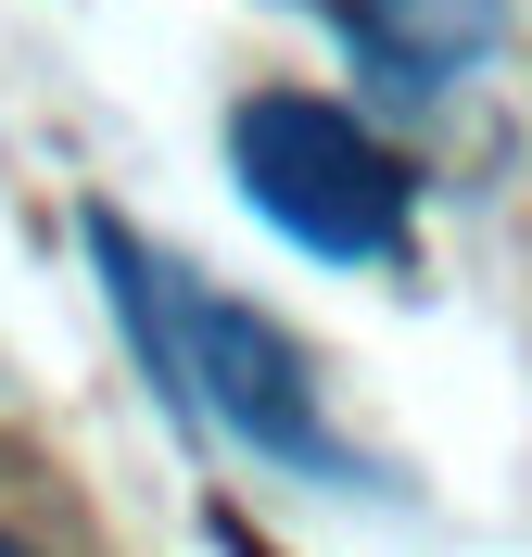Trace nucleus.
Segmentation results:
<instances>
[{
  "label": "nucleus",
  "instance_id": "nucleus-2",
  "mask_svg": "<svg viewBox=\"0 0 532 557\" xmlns=\"http://www.w3.org/2000/svg\"><path fill=\"white\" fill-rule=\"evenodd\" d=\"M228 177L280 242L330 253V267H406V242H419V165L318 89L228 102Z\"/></svg>",
  "mask_w": 532,
  "mask_h": 557
},
{
  "label": "nucleus",
  "instance_id": "nucleus-4",
  "mask_svg": "<svg viewBox=\"0 0 532 557\" xmlns=\"http://www.w3.org/2000/svg\"><path fill=\"white\" fill-rule=\"evenodd\" d=\"M0 557H26V545H13V532H0Z\"/></svg>",
  "mask_w": 532,
  "mask_h": 557
},
{
  "label": "nucleus",
  "instance_id": "nucleus-3",
  "mask_svg": "<svg viewBox=\"0 0 532 557\" xmlns=\"http://www.w3.org/2000/svg\"><path fill=\"white\" fill-rule=\"evenodd\" d=\"M495 26H507V0H343V38L368 51V76H393V89L469 76L495 51Z\"/></svg>",
  "mask_w": 532,
  "mask_h": 557
},
{
  "label": "nucleus",
  "instance_id": "nucleus-1",
  "mask_svg": "<svg viewBox=\"0 0 532 557\" xmlns=\"http://www.w3.org/2000/svg\"><path fill=\"white\" fill-rule=\"evenodd\" d=\"M89 267H102L114 317H127V343H140V368L165 381L177 418H203V431H228L242 456H280V469H343V444L318 418V368L280 317L228 305L190 253L140 242L114 203H89Z\"/></svg>",
  "mask_w": 532,
  "mask_h": 557
}]
</instances>
